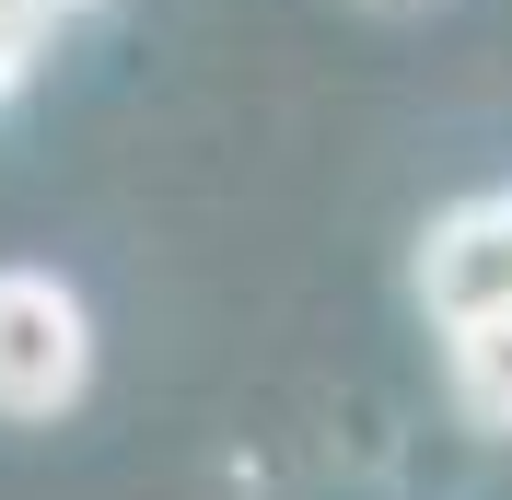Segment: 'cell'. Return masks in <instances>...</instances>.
<instances>
[{"label":"cell","mask_w":512,"mask_h":500,"mask_svg":"<svg viewBox=\"0 0 512 500\" xmlns=\"http://www.w3.org/2000/svg\"><path fill=\"white\" fill-rule=\"evenodd\" d=\"M94 384V314L59 268H0V419H59Z\"/></svg>","instance_id":"obj_1"},{"label":"cell","mask_w":512,"mask_h":500,"mask_svg":"<svg viewBox=\"0 0 512 500\" xmlns=\"http://www.w3.org/2000/svg\"><path fill=\"white\" fill-rule=\"evenodd\" d=\"M419 303L431 326H466V314H512V187L489 198H454L431 233H419Z\"/></svg>","instance_id":"obj_2"},{"label":"cell","mask_w":512,"mask_h":500,"mask_svg":"<svg viewBox=\"0 0 512 500\" xmlns=\"http://www.w3.org/2000/svg\"><path fill=\"white\" fill-rule=\"evenodd\" d=\"M443 384H454V407H466V431L512 442V314L443 326Z\"/></svg>","instance_id":"obj_3"},{"label":"cell","mask_w":512,"mask_h":500,"mask_svg":"<svg viewBox=\"0 0 512 500\" xmlns=\"http://www.w3.org/2000/svg\"><path fill=\"white\" fill-rule=\"evenodd\" d=\"M47 24H59L47 0H0V105L35 82V59H47Z\"/></svg>","instance_id":"obj_4"},{"label":"cell","mask_w":512,"mask_h":500,"mask_svg":"<svg viewBox=\"0 0 512 500\" xmlns=\"http://www.w3.org/2000/svg\"><path fill=\"white\" fill-rule=\"evenodd\" d=\"M47 12H94V0H47Z\"/></svg>","instance_id":"obj_5"}]
</instances>
